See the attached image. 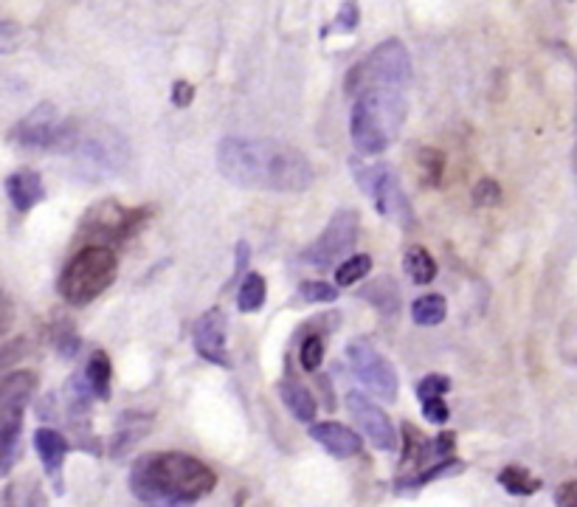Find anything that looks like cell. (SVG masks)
<instances>
[{
    "label": "cell",
    "instance_id": "obj_5",
    "mask_svg": "<svg viewBox=\"0 0 577 507\" xmlns=\"http://www.w3.org/2000/svg\"><path fill=\"white\" fill-rule=\"evenodd\" d=\"M411 85V57L400 40H383L372 54L352 65L344 88L350 96H364L375 91H406Z\"/></svg>",
    "mask_w": 577,
    "mask_h": 507
},
{
    "label": "cell",
    "instance_id": "obj_20",
    "mask_svg": "<svg viewBox=\"0 0 577 507\" xmlns=\"http://www.w3.org/2000/svg\"><path fill=\"white\" fill-rule=\"evenodd\" d=\"M147 429H150V417L147 415H136V412L124 415L122 423H119V429H116V434H113L110 454H113V457H122V454H127V451L136 446L138 440L147 434Z\"/></svg>",
    "mask_w": 577,
    "mask_h": 507
},
{
    "label": "cell",
    "instance_id": "obj_30",
    "mask_svg": "<svg viewBox=\"0 0 577 507\" xmlns=\"http://www.w3.org/2000/svg\"><path fill=\"white\" fill-rule=\"evenodd\" d=\"M299 361L307 372H316L324 361V338L319 333H310L302 341V350H299Z\"/></svg>",
    "mask_w": 577,
    "mask_h": 507
},
{
    "label": "cell",
    "instance_id": "obj_41",
    "mask_svg": "<svg viewBox=\"0 0 577 507\" xmlns=\"http://www.w3.org/2000/svg\"><path fill=\"white\" fill-rule=\"evenodd\" d=\"M9 322H12V308H9V302L0 296V336H3V330L9 327Z\"/></svg>",
    "mask_w": 577,
    "mask_h": 507
},
{
    "label": "cell",
    "instance_id": "obj_26",
    "mask_svg": "<svg viewBox=\"0 0 577 507\" xmlns=\"http://www.w3.org/2000/svg\"><path fill=\"white\" fill-rule=\"evenodd\" d=\"M265 279L259 277V274H248L243 279V285H240V291H237V308L243 310V313H254L265 305Z\"/></svg>",
    "mask_w": 577,
    "mask_h": 507
},
{
    "label": "cell",
    "instance_id": "obj_10",
    "mask_svg": "<svg viewBox=\"0 0 577 507\" xmlns=\"http://www.w3.org/2000/svg\"><path fill=\"white\" fill-rule=\"evenodd\" d=\"M34 389H37V375L29 369H17L0 378V440L20 437L23 409L29 406Z\"/></svg>",
    "mask_w": 577,
    "mask_h": 507
},
{
    "label": "cell",
    "instance_id": "obj_13",
    "mask_svg": "<svg viewBox=\"0 0 577 507\" xmlns=\"http://www.w3.org/2000/svg\"><path fill=\"white\" fill-rule=\"evenodd\" d=\"M226 313L220 308L206 310L195 324V350L200 358L212 361L217 367H231V358L226 350Z\"/></svg>",
    "mask_w": 577,
    "mask_h": 507
},
{
    "label": "cell",
    "instance_id": "obj_1",
    "mask_svg": "<svg viewBox=\"0 0 577 507\" xmlns=\"http://www.w3.org/2000/svg\"><path fill=\"white\" fill-rule=\"evenodd\" d=\"M220 175L243 189H268L296 195L313 184V167L296 147L279 141L228 139L217 147Z\"/></svg>",
    "mask_w": 577,
    "mask_h": 507
},
{
    "label": "cell",
    "instance_id": "obj_8",
    "mask_svg": "<svg viewBox=\"0 0 577 507\" xmlns=\"http://www.w3.org/2000/svg\"><path fill=\"white\" fill-rule=\"evenodd\" d=\"M358 226H361V215H358L355 209L335 212V215L330 217V223L321 231L319 240L304 251L302 260L310 262L313 268H333L335 262L355 248Z\"/></svg>",
    "mask_w": 577,
    "mask_h": 507
},
{
    "label": "cell",
    "instance_id": "obj_11",
    "mask_svg": "<svg viewBox=\"0 0 577 507\" xmlns=\"http://www.w3.org/2000/svg\"><path fill=\"white\" fill-rule=\"evenodd\" d=\"M147 209H122L116 200H102L96 203L91 212L82 220V231L88 237H105V240H124L133 237L144 220H147Z\"/></svg>",
    "mask_w": 577,
    "mask_h": 507
},
{
    "label": "cell",
    "instance_id": "obj_15",
    "mask_svg": "<svg viewBox=\"0 0 577 507\" xmlns=\"http://www.w3.org/2000/svg\"><path fill=\"white\" fill-rule=\"evenodd\" d=\"M310 437H313L324 451H330L333 457H338V460H350V457H358V454L364 451L361 434H355V431L347 429L344 423H335V420L313 423V426H310Z\"/></svg>",
    "mask_w": 577,
    "mask_h": 507
},
{
    "label": "cell",
    "instance_id": "obj_39",
    "mask_svg": "<svg viewBox=\"0 0 577 507\" xmlns=\"http://www.w3.org/2000/svg\"><path fill=\"white\" fill-rule=\"evenodd\" d=\"M192 96H195V88H192L189 82L178 79V82L172 85V105H175V108H189V105H192Z\"/></svg>",
    "mask_w": 577,
    "mask_h": 507
},
{
    "label": "cell",
    "instance_id": "obj_31",
    "mask_svg": "<svg viewBox=\"0 0 577 507\" xmlns=\"http://www.w3.org/2000/svg\"><path fill=\"white\" fill-rule=\"evenodd\" d=\"M299 296L304 302H335L338 288H333L330 282H321V279H310V282L299 285Z\"/></svg>",
    "mask_w": 577,
    "mask_h": 507
},
{
    "label": "cell",
    "instance_id": "obj_25",
    "mask_svg": "<svg viewBox=\"0 0 577 507\" xmlns=\"http://www.w3.org/2000/svg\"><path fill=\"white\" fill-rule=\"evenodd\" d=\"M499 485L513 496H532L535 491H541V479H535L527 468L510 465L499 474Z\"/></svg>",
    "mask_w": 577,
    "mask_h": 507
},
{
    "label": "cell",
    "instance_id": "obj_12",
    "mask_svg": "<svg viewBox=\"0 0 577 507\" xmlns=\"http://www.w3.org/2000/svg\"><path fill=\"white\" fill-rule=\"evenodd\" d=\"M344 406H347V415L355 420V429L366 434L372 440V446L380 451H395L397 434L386 412H380L378 406L372 400H366L361 392H350L344 398Z\"/></svg>",
    "mask_w": 577,
    "mask_h": 507
},
{
    "label": "cell",
    "instance_id": "obj_3",
    "mask_svg": "<svg viewBox=\"0 0 577 507\" xmlns=\"http://www.w3.org/2000/svg\"><path fill=\"white\" fill-rule=\"evenodd\" d=\"M403 96L395 91H375L358 96L352 105L350 136L355 150L364 155H380L403 124Z\"/></svg>",
    "mask_w": 577,
    "mask_h": 507
},
{
    "label": "cell",
    "instance_id": "obj_35",
    "mask_svg": "<svg viewBox=\"0 0 577 507\" xmlns=\"http://www.w3.org/2000/svg\"><path fill=\"white\" fill-rule=\"evenodd\" d=\"M23 40V29L12 23V20H0V57L3 54H12Z\"/></svg>",
    "mask_w": 577,
    "mask_h": 507
},
{
    "label": "cell",
    "instance_id": "obj_16",
    "mask_svg": "<svg viewBox=\"0 0 577 507\" xmlns=\"http://www.w3.org/2000/svg\"><path fill=\"white\" fill-rule=\"evenodd\" d=\"M34 448L43 460V468L46 474L54 482V491L62 493L65 485H62V465H65V454H68V440L62 437L60 431L54 429H37L34 434Z\"/></svg>",
    "mask_w": 577,
    "mask_h": 507
},
{
    "label": "cell",
    "instance_id": "obj_29",
    "mask_svg": "<svg viewBox=\"0 0 577 507\" xmlns=\"http://www.w3.org/2000/svg\"><path fill=\"white\" fill-rule=\"evenodd\" d=\"M51 341H54V347H57V353H60L62 358H74V353L79 350V338H76L74 327H71L68 319H62V322L54 324Z\"/></svg>",
    "mask_w": 577,
    "mask_h": 507
},
{
    "label": "cell",
    "instance_id": "obj_21",
    "mask_svg": "<svg viewBox=\"0 0 577 507\" xmlns=\"http://www.w3.org/2000/svg\"><path fill=\"white\" fill-rule=\"evenodd\" d=\"M361 299H366L372 308H378L386 316H395L397 310H400V291H397L392 277H378L375 282H369L361 291Z\"/></svg>",
    "mask_w": 577,
    "mask_h": 507
},
{
    "label": "cell",
    "instance_id": "obj_32",
    "mask_svg": "<svg viewBox=\"0 0 577 507\" xmlns=\"http://www.w3.org/2000/svg\"><path fill=\"white\" fill-rule=\"evenodd\" d=\"M26 355H29V338H15V341L0 344V372L17 367Z\"/></svg>",
    "mask_w": 577,
    "mask_h": 507
},
{
    "label": "cell",
    "instance_id": "obj_28",
    "mask_svg": "<svg viewBox=\"0 0 577 507\" xmlns=\"http://www.w3.org/2000/svg\"><path fill=\"white\" fill-rule=\"evenodd\" d=\"M369 271H372V260H369L366 254H352L350 260H344L338 265L335 282H338L341 288H350V285H355L358 279H364Z\"/></svg>",
    "mask_w": 577,
    "mask_h": 507
},
{
    "label": "cell",
    "instance_id": "obj_17",
    "mask_svg": "<svg viewBox=\"0 0 577 507\" xmlns=\"http://www.w3.org/2000/svg\"><path fill=\"white\" fill-rule=\"evenodd\" d=\"M6 195L12 200V206H15L17 212H31L40 200L46 198V189H43V178H40V172H34V169H20L15 175H9L6 178Z\"/></svg>",
    "mask_w": 577,
    "mask_h": 507
},
{
    "label": "cell",
    "instance_id": "obj_4",
    "mask_svg": "<svg viewBox=\"0 0 577 507\" xmlns=\"http://www.w3.org/2000/svg\"><path fill=\"white\" fill-rule=\"evenodd\" d=\"M65 155L76 158L79 167L85 169V175L110 178V175L122 172L130 158V150L119 130L99 122L71 119V139H68Z\"/></svg>",
    "mask_w": 577,
    "mask_h": 507
},
{
    "label": "cell",
    "instance_id": "obj_38",
    "mask_svg": "<svg viewBox=\"0 0 577 507\" xmlns=\"http://www.w3.org/2000/svg\"><path fill=\"white\" fill-rule=\"evenodd\" d=\"M423 403V415H426L428 423H434V426H442L451 412H448V406H445V400L442 398H431V400H420Z\"/></svg>",
    "mask_w": 577,
    "mask_h": 507
},
{
    "label": "cell",
    "instance_id": "obj_9",
    "mask_svg": "<svg viewBox=\"0 0 577 507\" xmlns=\"http://www.w3.org/2000/svg\"><path fill=\"white\" fill-rule=\"evenodd\" d=\"M355 178H358L361 189L369 195V200L375 203V212H380L383 217H392L397 223H409V200H406L403 189L397 184L395 169L389 167V164H372V167L358 169Z\"/></svg>",
    "mask_w": 577,
    "mask_h": 507
},
{
    "label": "cell",
    "instance_id": "obj_24",
    "mask_svg": "<svg viewBox=\"0 0 577 507\" xmlns=\"http://www.w3.org/2000/svg\"><path fill=\"white\" fill-rule=\"evenodd\" d=\"M445 313H448V305H445V299H442L440 293L420 296V299L411 305V316H414V322L423 324V327H437V324L445 319Z\"/></svg>",
    "mask_w": 577,
    "mask_h": 507
},
{
    "label": "cell",
    "instance_id": "obj_22",
    "mask_svg": "<svg viewBox=\"0 0 577 507\" xmlns=\"http://www.w3.org/2000/svg\"><path fill=\"white\" fill-rule=\"evenodd\" d=\"M110 375H113V369H110V358L105 350H93L88 367H85V384L93 392V398H110Z\"/></svg>",
    "mask_w": 577,
    "mask_h": 507
},
{
    "label": "cell",
    "instance_id": "obj_18",
    "mask_svg": "<svg viewBox=\"0 0 577 507\" xmlns=\"http://www.w3.org/2000/svg\"><path fill=\"white\" fill-rule=\"evenodd\" d=\"M0 507H48L46 491L37 477L15 479L0 493Z\"/></svg>",
    "mask_w": 577,
    "mask_h": 507
},
{
    "label": "cell",
    "instance_id": "obj_27",
    "mask_svg": "<svg viewBox=\"0 0 577 507\" xmlns=\"http://www.w3.org/2000/svg\"><path fill=\"white\" fill-rule=\"evenodd\" d=\"M417 167H420V175H423V181H426L428 186H437L442 184V175H445V155L440 153V150H431V147H426V150H420L417 153Z\"/></svg>",
    "mask_w": 577,
    "mask_h": 507
},
{
    "label": "cell",
    "instance_id": "obj_40",
    "mask_svg": "<svg viewBox=\"0 0 577 507\" xmlns=\"http://www.w3.org/2000/svg\"><path fill=\"white\" fill-rule=\"evenodd\" d=\"M555 505L558 507H577V482H566L555 491Z\"/></svg>",
    "mask_w": 577,
    "mask_h": 507
},
{
    "label": "cell",
    "instance_id": "obj_14",
    "mask_svg": "<svg viewBox=\"0 0 577 507\" xmlns=\"http://www.w3.org/2000/svg\"><path fill=\"white\" fill-rule=\"evenodd\" d=\"M57 124H60L57 108L51 102H43V105H37V108L31 110L26 119H20V124L12 130V139L20 147H29V150H48Z\"/></svg>",
    "mask_w": 577,
    "mask_h": 507
},
{
    "label": "cell",
    "instance_id": "obj_6",
    "mask_svg": "<svg viewBox=\"0 0 577 507\" xmlns=\"http://www.w3.org/2000/svg\"><path fill=\"white\" fill-rule=\"evenodd\" d=\"M116 271H119V260H116V254L110 248L85 246L62 268V299L68 305H74V308L91 305L96 296H102L113 285Z\"/></svg>",
    "mask_w": 577,
    "mask_h": 507
},
{
    "label": "cell",
    "instance_id": "obj_2",
    "mask_svg": "<svg viewBox=\"0 0 577 507\" xmlns=\"http://www.w3.org/2000/svg\"><path fill=\"white\" fill-rule=\"evenodd\" d=\"M214 471L181 451L147 454L133 465L130 488L144 507H192L214 491Z\"/></svg>",
    "mask_w": 577,
    "mask_h": 507
},
{
    "label": "cell",
    "instance_id": "obj_19",
    "mask_svg": "<svg viewBox=\"0 0 577 507\" xmlns=\"http://www.w3.org/2000/svg\"><path fill=\"white\" fill-rule=\"evenodd\" d=\"M279 395H282V403L288 406L290 415L296 417V420L313 423V417H316V398H313V392L307 386L288 378V381L279 384Z\"/></svg>",
    "mask_w": 577,
    "mask_h": 507
},
{
    "label": "cell",
    "instance_id": "obj_34",
    "mask_svg": "<svg viewBox=\"0 0 577 507\" xmlns=\"http://www.w3.org/2000/svg\"><path fill=\"white\" fill-rule=\"evenodd\" d=\"M499 200H502V189H499L496 181L485 178V181H479V184L473 186V203L476 206H496Z\"/></svg>",
    "mask_w": 577,
    "mask_h": 507
},
{
    "label": "cell",
    "instance_id": "obj_36",
    "mask_svg": "<svg viewBox=\"0 0 577 507\" xmlns=\"http://www.w3.org/2000/svg\"><path fill=\"white\" fill-rule=\"evenodd\" d=\"M17 457H20V437L0 440V477H6L15 468Z\"/></svg>",
    "mask_w": 577,
    "mask_h": 507
},
{
    "label": "cell",
    "instance_id": "obj_33",
    "mask_svg": "<svg viewBox=\"0 0 577 507\" xmlns=\"http://www.w3.org/2000/svg\"><path fill=\"white\" fill-rule=\"evenodd\" d=\"M451 381L445 375H426L420 384H417V398L420 400H431V398H442L448 392Z\"/></svg>",
    "mask_w": 577,
    "mask_h": 507
},
{
    "label": "cell",
    "instance_id": "obj_7",
    "mask_svg": "<svg viewBox=\"0 0 577 507\" xmlns=\"http://www.w3.org/2000/svg\"><path fill=\"white\" fill-rule=\"evenodd\" d=\"M347 361H350L352 375H355L372 395H378V398L386 400V403H395L397 375L386 355H380L366 338H355V341L347 344Z\"/></svg>",
    "mask_w": 577,
    "mask_h": 507
},
{
    "label": "cell",
    "instance_id": "obj_23",
    "mask_svg": "<svg viewBox=\"0 0 577 507\" xmlns=\"http://www.w3.org/2000/svg\"><path fill=\"white\" fill-rule=\"evenodd\" d=\"M406 274L414 285H428L437 277V262L423 246H411L406 251Z\"/></svg>",
    "mask_w": 577,
    "mask_h": 507
},
{
    "label": "cell",
    "instance_id": "obj_37",
    "mask_svg": "<svg viewBox=\"0 0 577 507\" xmlns=\"http://www.w3.org/2000/svg\"><path fill=\"white\" fill-rule=\"evenodd\" d=\"M358 20H361V9H358V3H355V0H347V3L341 6V12L335 15V29L355 31L358 29Z\"/></svg>",
    "mask_w": 577,
    "mask_h": 507
}]
</instances>
